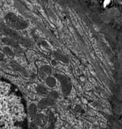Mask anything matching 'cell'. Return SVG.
Listing matches in <instances>:
<instances>
[{
    "label": "cell",
    "mask_w": 122,
    "mask_h": 129,
    "mask_svg": "<svg viewBox=\"0 0 122 129\" xmlns=\"http://www.w3.org/2000/svg\"><path fill=\"white\" fill-rule=\"evenodd\" d=\"M6 21L7 24L11 27L16 29H21L24 26L23 22L19 19L13 14H8L6 17Z\"/></svg>",
    "instance_id": "obj_1"
},
{
    "label": "cell",
    "mask_w": 122,
    "mask_h": 129,
    "mask_svg": "<svg viewBox=\"0 0 122 129\" xmlns=\"http://www.w3.org/2000/svg\"><path fill=\"white\" fill-rule=\"evenodd\" d=\"M35 122L38 125L43 127L47 123V118L42 115H39L35 118Z\"/></svg>",
    "instance_id": "obj_2"
},
{
    "label": "cell",
    "mask_w": 122,
    "mask_h": 129,
    "mask_svg": "<svg viewBox=\"0 0 122 129\" xmlns=\"http://www.w3.org/2000/svg\"><path fill=\"white\" fill-rule=\"evenodd\" d=\"M53 103L51 101L48 100H43L41 102V103L39 104V107L40 108H43L47 106H50L52 105Z\"/></svg>",
    "instance_id": "obj_3"
},
{
    "label": "cell",
    "mask_w": 122,
    "mask_h": 129,
    "mask_svg": "<svg viewBox=\"0 0 122 129\" xmlns=\"http://www.w3.org/2000/svg\"><path fill=\"white\" fill-rule=\"evenodd\" d=\"M2 41L3 43H4L5 44H6L8 45H10V46H14V47H15L16 46V43H15L14 42L12 41L10 39L7 38L3 39Z\"/></svg>",
    "instance_id": "obj_4"
},
{
    "label": "cell",
    "mask_w": 122,
    "mask_h": 129,
    "mask_svg": "<svg viewBox=\"0 0 122 129\" xmlns=\"http://www.w3.org/2000/svg\"><path fill=\"white\" fill-rule=\"evenodd\" d=\"M48 121L50 124H54L56 122V119H55L54 115L52 113H50L48 115Z\"/></svg>",
    "instance_id": "obj_5"
},
{
    "label": "cell",
    "mask_w": 122,
    "mask_h": 129,
    "mask_svg": "<svg viewBox=\"0 0 122 129\" xmlns=\"http://www.w3.org/2000/svg\"><path fill=\"white\" fill-rule=\"evenodd\" d=\"M36 107L34 105H31L30 107V114L31 116H34L36 113Z\"/></svg>",
    "instance_id": "obj_6"
},
{
    "label": "cell",
    "mask_w": 122,
    "mask_h": 129,
    "mask_svg": "<svg viewBox=\"0 0 122 129\" xmlns=\"http://www.w3.org/2000/svg\"><path fill=\"white\" fill-rule=\"evenodd\" d=\"M94 49H95V52H96V53L97 56H98V57L104 63V64H105L106 63L105 62V61H104V59H103V57L102 55L101 54V53L100 52V51L99 50V49L97 48H97H94Z\"/></svg>",
    "instance_id": "obj_7"
},
{
    "label": "cell",
    "mask_w": 122,
    "mask_h": 129,
    "mask_svg": "<svg viewBox=\"0 0 122 129\" xmlns=\"http://www.w3.org/2000/svg\"><path fill=\"white\" fill-rule=\"evenodd\" d=\"M4 51L5 52V53H6L7 54L9 55H12V51L10 50V49H9L7 47H5L4 49Z\"/></svg>",
    "instance_id": "obj_8"
},
{
    "label": "cell",
    "mask_w": 122,
    "mask_h": 129,
    "mask_svg": "<svg viewBox=\"0 0 122 129\" xmlns=\"http://www.w3.org/2000/svg\"><path fill=\"white\" fill-rule=\"evenodd\" d=\"M30 129H37V126L34 123H31L30 125Z\"/></svg>",
    "instance_id": "obj_9"
},
{
    "label": "cell",
    "mask_w": 122,
    "mask_h": 129,
    "mask_svg": "<svg viewBox=\"0 0 122 129\" xmlns=\"http://www.w3.org/2000/svg\"><path fill=\"white\" fill-rule=\"evenodd\" d=\"M36 32L37 33V34L38 35H39L40 37H42V38H44L45 37V36H44V35L41 32V31H39V30H36Z\"/></svg>",
    "instance_id": "obj_10"
},
{
    "label": "cell",
    "mask_w": 122,
    "mask_h": 129,
    "mask_svg": "<svg viewBox=\"0 0 122 129\" xmlns=\"http://www.w3.org/2000/svg\"><path fill=\"white\" fill-rule=\"evenodd\" d=\"M90 80L91 82H92L93 83V84H95V85H96V84H97L96 82L95 81V80H94V79H93V78H90Z\"/></svg>",
    "instance_id": "obj_11"
},
{
    "label": "cell",
    "mask_w": 122,
    "mask_h": 129,
    "mask_svg": "<svg viewBox=\"0 0 122 129\" xmlns=\"http://www.w3.org/2000/svg\"><path fill=\"white\" fill-rule=\"evenodd\" d=\"M54 127H55L54 124H50L48 129H54Z\"/></svg>",
    "instance_id": "obj_12"
},
{
    "label": "cell",
    "mask_w": 122,
    "mask_h": 129,
    "mask_svg": "<svg viewBox=\"0 0 122 129\" xmlns=\"http://www.w3.org/2000/svg\"><path fill=\"white\" fill-rule=\"evenodd\" d=\"M90 68H91V69L90 70V72H91L92 73V74H93V75H94V76H96L95 73V72H94V71L93 70V69H92V67H91V66H90Z\"/></svg>",
    "instance_id": "obj_13"
},
{
    "label": "cell",
    "mask_w": 122,
    "mask_h": 129,
    "mask_svg": "<svg viewBox=\"0 0 122 129\" xmlns=\"http://www.w3.org/2000/svg\"><path fill=\"white\" fill-rule=\"evenodd\" d=\"M4 58V55L3 54L0 52V61H1Z\"/></svg>",
    "instance_id": "obj_14"
},
{
    "label": "cell",
    "mask_w": 122,
    "mask_h": 129,
    "mask_svg": "<svg viewBox=\"0 0 122 129\" xmlns=\"http://www.w3.org/2000/svg\"><path fill=\"white\" fill-rule=\"evenodd\" d=\"M80 108L77 107V108H76V111L77 112H80Z\"/></svg>",
    "instance_id": "obj_15"
},
{
    "label": "cell",
    "mask_w": 122,
    "mask_h": 129,
    "mask_svg": "<svg viewBox=\"0 0 122 129\" xmlns=\"http://www.w3.org/2000/svg\"></svg>",
    "instance_id": "obj_16"
}]
</instances>
